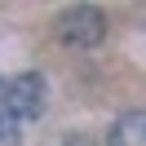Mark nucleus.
Instances as JSON below:
<instances>
[{
	"label": "nucleus",
	"mask_w": 146,
	"mask_h": 146,
	"mask_svg": "<svg viewBox=\"0 0 146 146\" xmlns=\"http://www.w3.org/2000/svg\"><path fill=\"white\" fill-rule=\"evenodd\" d=\"M102 36H106V13L98 5H75V9H66L58 18V40H66L75 49L102 44Z\"/></svg>",
	"instance_id": "1"
},
{
	"label": "nucleus",
	"mask_w": 146,
	"mask_h": 146,
	"mask_svg": "<svg viewBox=\"0 0 146 146\" xmlns=\"http://www.w3.org/2000/svg\"><path fill=\"white\" fill-rule=\"evenodd\" d=\"M0 111L9 119H27V115H40L44 111V80L40 75H18L0 89Z\"/></svg>",
	"instance_id": "2"
},
{
	"label": "nucleus",
	"mask_w": 146,
	"mask_h": 146,
	"mask_svg": "<svg viewBox=\"0 0 146 146\" xmlns=\"http://www.w3.org/2000/svg\"><path fill=\"white\" fill-rule=\"evenodd\" d=\"M106 146H146V111H124L111 124Z\"/></svg>",
	"instance_id": "3"
},
{
	"label": "nucleus",
	"mask_w": 146,
	"mask_h": 146,
	"mask_svg": "<svg viewBox=\"0 0 146 146\" xmlns=\"http://www.w3.org/2000/svg\"><path fill=\"white\" fill-rule=\"evenodd\" d=\"M22 133H18V119H9L5 111H0V146H18Z\"/></svg>",
	"instance_id": "4"
},
{
	"label": "nucleus",
	"mask_w": 146,
	"mask_h": 146,
	"mask_svg": "<svg viewBox=\"0 0 146 146\" xmlns=\"http://www.w3.org/2000/svg\"><path fill=\"white\" fill-rule=\"evenodd\" d=\"M62 146H93V137H89V133H66Z\"/></svg>",
	"instance_id": "5"
}]
</instances>
